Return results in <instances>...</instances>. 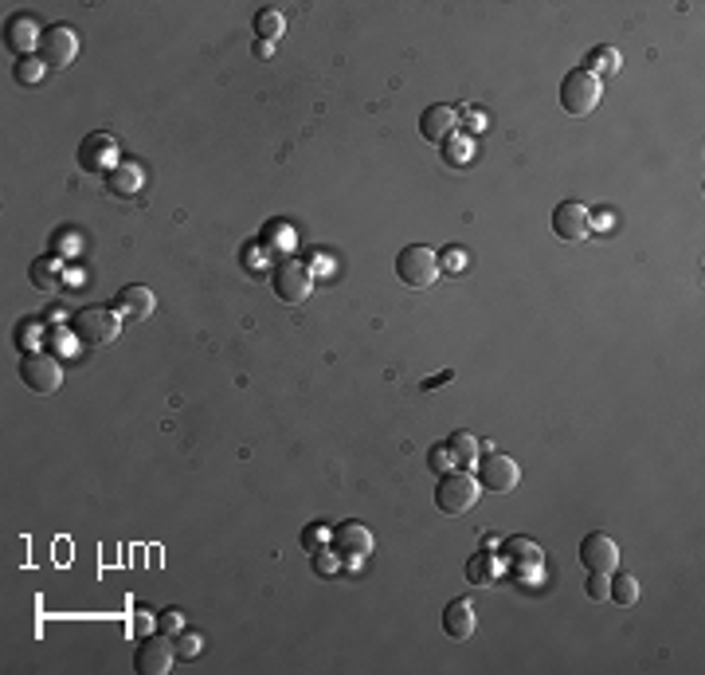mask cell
<instances>
[{
	"label": "cell",
	"mask_w": 705,
	"mask_h": 675,
	"mask_svg": "<svg viewBox=\"0 0 705 675\" xmlns=\"http://www.w3.org/2000/svg\"><path fill=\"white\" fill-rule=\"evenodd\" d=\"M474 467H479V487L490 491V495H509V491L522 484V467H517V459H509V456L486 452Z\"/></svg>",
	"instance_id": "cell-6"
},
{
	"label": "cell",
	"mask_w": 705,
	"mask_h": 675,
	"mask_svg": "<svg viewBox=\"0 0 705 675\" xmlns=\"http://www.w3.org/2000/svg\"><path fill=\"white\" fill-rule=\"evenodd\" d=\"M502 550H506V558H514L517 565H537L541 562V550L529 538H506Z\"/></svg>",
	"instance_id": "cell-24"
},
{
	"label": "cell",
	"mask_w": 705,
	"mask_h": 675,
	"mask_svg": "<svg viewBox=\"0 0 705 675\" xmlns=\"http://www.w3.org/2000/svg\"><path fill=\"white\" fill-rule=\"evenodd\" d=\"M466 577H471V585H490L494 582V558L490 554H474V558L466 562Z\"/></svg>",
	"instance_id": "cell-26"
},
{
	"label": "cell",
	"mask_w": 705,
	"mask_h": 675,
	"mask_svg": "<svg viewBox=\"0 0 705 675\" xmlns=\"http://www.w3.org/2000/svg\"><path fill=\"white\" fill-rule=\"evenodd\" d=\"M172 660H177V644L165 636V632H157V636H145L137 644V656H134V668L141 675H165L172 668Z\"/></svg>",
	"instance_id": "cell-11"
},
{
	"label": "cell",
	"mask_w": 705,
	"mask_h": 675,
	"mask_svg": "<svg viewBox=\"0 0 705 675\" xmlns=\"http://www.w3.org/2000/svg\"><path fill=\"white\" fill-rule=\"evenodd\" d=\"M251 51H255L259 59H270V56H275V51H270V44H267V40H255V48H251Z\"/></svg>",
	"instance_id": "cell-33"
},
{
	"label": "cell",
	"mask_w": 705,
	"mask_h": 675,
	"mask_svg": "<svg viewBox=\"0 0 705 675\" xmlns=\"http://www.w3.org/2000/svg\"><path fill=\"white\" fill-rule=\"evenodd\" d=\"M479 479L466 475V471H443L439 475V487H436V507L443 514H466L479 502Z\"/></svg>",
	"instance_id": "cell-4"
},
{
	"label": "cell",
	"mask_w": 705,
	"mask_h": 675,
	"mask_svg": "<svg viewBox=\"0 0 705 675\" xmlns=\"http://www.w3.org/2000/svg\"><path fill=\"white\" fill-rule=\"evenodd\" d=\"M122 330V318L110 306H79L71 315V334L86 346H110Z\"/></svg>",
	"instance_id": "cell-1"
},
{
	"label": "cell",
	"mask_w": 705,
	"mask_h": 675,
	"mask_svg": "<svg viewBox=\"0 0 705 675\" xmlns=\"http://www.w3.org/2000/svg\"><path fill=\"white\" fill-rule=\"evenodd\" d=\"M106 192L118 200H129L134 192H141V169L137 165H118L110 169V177H106Z\"/></svg>",
	"instance_id": "cell-18"
},
{
	"label": "cell",
	"mask_w": 705,
	"mask_h": 675,
	"mask_svg": "<svg viewBox=\"0 0 705 675\" xmlns=\"http://www.w3.org/2000/svg\"><path fill=\"white\" fill-rule=\"evenodd\" d=\"M134 628H137V632H149V628H154V617H149V613H137Z\"/></svg>",
	"instance_id": "cell-34"
},
{
	"label": "cell",
	"mask_w": 705,
	"mask_h": 675,
	"mask_svg": "<svg viewBox=\"0 0 705 675\" xmlns=\"http://www.w3.org/2000/svg\"><path fill=\"white\" fill-rule=\"evenodd\" d=\"M200 636H197V632H177V656L181 660H197L200 656Z\"/></svg>",
	"instance_id": "cell-29"
},
{
	"label": "cell",
	"mask_w": 705,
	"mask_h": 675,
	"mask_svg": "<svg viewBox=\"0 0 705 675\" xmlns=\"http://www.w3.org/2000/svg\"><path fill=\"white\" fill-rule=\"evenodd\" d=\"M325 542H330V534H325L322 522H310V527L302 530V546H306L310 554H322V550H325Z\"/></svg>",
	"instance_id": "cell-27"
},
{
	"label": "cell",
	"mask_w": 705,
	"mask_h": 675,
	"mask_svg": "<svg viewBox=\"0 0 705 675\" xmlns=\"http://www.w3.org/2000/svg\"><path fill=\"white\" fill-rule=\"evenodd\" d=\"M474 628H479V617H474V605L459 597V601H451L443 608V632H447L451 640H471Z\"/></svg>",
	"instance_id": "cell-16"
},
{
	"label": "cell",
	"mask_w": 705,
	"mask_h": 675,
	"mask_svg": "<svg viewBox=\"0 0 705 675\" xmlns=\"http://www.w3.org/2000/svg\"><path fill=\"white\" fill-rule=\"evenodd\" d=\"M282 28H286V20H282L278 8H259V13H255V40L275 44V40L282 36Z\"/></svg>",
	"instance_id": "cell-19"
},
{
	"label": "cell",
	"mask_w": 705,
	"mask_h": 675,
	"mask_svg": "<svg viewBox=\"0 0 705 675\" xmlns=\"http://www.w3.org/2000/svg\"><path fill=\"white\" fill-rule=\"evenodd\" d=\"M607 582H612V573H595V570H588V585H584V593H588L592 601H607Z\"/></svg>",
	"instance_id": "cell-31"
},
{
	"label": "cell",
	"mask_w": 705,
	"mask_h": 675,
	"mask_svg": "<svg viewBox=\"0 0 705 675\" xmlns=\"http://www.w3.org/2000/svg\"><path fill=\"white\" fill-rule=\"evenodd\" d=\"M588 75H595V79H600V75H615L620 71V51L615 48H592L588 51V67H584Z\"/></svg>",
	"instance_id": "cell-22"
},
{
	"label": "cell",
	"mask_w": 705,
	"mask_h": 675,
	"mask_svg": "<svg viewBox=\"0 0 705 675\" xmlns=\"http://www.w3.org/2000/svg\"><path fill=\"white\" fill-rule=\"evenodd\" d=\"M20 381H24L31 393L51 396L63 385V369H59V361L51 358V353L36 350V353H24V361H20Z\"/></svg>",
	"instance_id": "cell-8"
},
{
	"label": "cell",
	"mask_w": 705,
	"mask_h": 675,
	"mask_svg": "<svg viewBox=\"0 0 705 675\" xmlns=\"http://www.w3.org/2000/svg\"><path fill=\"white\" fill-rule=\"evenodd\" d=\"M333 550H338V558H368L373 554V534H368L365 522H341L338 530H333Z\"/></svg>",
	"instance_id": "cell-14"
},
{
	"label": "cell",
	"mask_w": 705,
	"mask_h": 675,
	"mask_svg": "<svg viewBox=\"0 0 705 675\" xmlns=\"http://www.w3.org/2000/svg\"><path fill=\"white\" fill-rule=\"evenodd\" d=\"M51 338H56V346H59V350H71V334H67V330H56Z\"/></svg>",
	"instance_id": "cell-35"
},
{
	"label": "cell",
	"mask_w": 705,
	"mask_h": 675,
	"mask_svg": "<svg viewBox=\"0 0 705 675\" xmlns=\"http://www.w3.org/2000/svg\"><path fill=\"white\" fill-rule=\"evenodd\" d=\"M36 51H40V63L48 71H63V67L75 63V56H79V36H75V28H67V24H51V28H43Z\"/></svg>",
	"instance_id": "cell-5"
},
{
	"label": "cell",
	"mask_w": 705,
	"mask_h": 675,
	"mask_svg": "<svg viewBox=\"0 0 705 675\" xmlns=\"http://www.w3.org/2000/svg\"><path fill=\"white\" fill-rule=\"evenodd\" d=\"M270 283H275V295H278L286 306L306 303L310 291H313V275H310V267H306V263H298V260H282V263L275 267V275H270Z\"/></svg>",
	"instance_id": "cell-7"
},
{
	"label": "cell",
	"mask_w": 705,
	"mask_h": 675,
	"mask_svg": "<svg viewBox=\"0 0 705 675\" xmlns=\"http://www.w3.org/2000/svg\"><path fill=\"white\" fill-rule=\"evenodd\" d=\"M451 377H454V369H443L439 377H427V381H423V389H439V385H447Z\"/></svg>",
	"instance_id": "cell-32"
},
{
	"label": "cell",
	"mask_w": 705,
	"mask_h": 675,
	"mask_svg": "<svg viewBox=\"0 0 705 675\" xmlns=\"http://www.w3.org/2000/svg\"><path fill=\"white\" fill-rule=\"evenodd\" d=\"M580 562H584V570L615 573L620 570V546H615V538H607L604 530H595L580 542Z\"/></svg>",
	"instance_id": "cell-12"
},
{
	"label": "cell",
	"mask_w": 705,
	"mask_h": 675,
	"mask_svg": "<svg viewBox=\"0 0 705 675\" xmlns=\"http://www.w3.org/2000/svg\"><path fill=\"white\" fill-rule=\"evenodd\" d=\"M154 306H157L154 291H149V287H141V283L122 287V291H118V298H114L118 318H129V323H145V318L154 315Z\"/></svg>",
	"instance_id": "cell-13"
},
{
	"label": "cell",
	"mask_w": 705,
	"mask_h": 675,
	"mask_svg": "<svg viewBox=\"0 0 705 675\" xmlns=\"http://www.w3.org/2000/svg\"><path fill=\"white\" fill-rule=\"evenodd\" d=\"M157 632H165V636L184 632V613H181V608H165V613H157Z\"/></svg>",
	"instance_id": "cell-28"
},
{
	"label": "cell",
	"mask_w": 705,
	"mask_h": 675,
	"mask_svg": "<svg viewBox=\"0 0 705 675\" xmlns=\"http://www.w3.org/2000/svg\"><path fill=\"white\" fill-rule=\"evenodd\" d=\"M427 467L439 471V475H443V471H451V467H454L451 448H447V444H436V448H431V452H427Z\"/></svg>",
	"instance_id": "cell-30"
},
{
	"label": "cell",
	"mask_w": 705,
	"mask_h": 675,
	"mask_svg": "<svg viewBox=\"0 0 705 675\" xmlns=\"http://www.w3.org/2000/svg\"><path fill=\"white\" fill-rule=\"evenodd\" d=\"M79 169L86 173H106V169H118V138L114 134H86L79 146Z\"/></svg>",
	"instance_id": "cell-9"
},
{
	"label": "cell",
	"mask_w": 705,
	"mask_h": 675,
	"mask_svg": "<svg viewBox=\"0 0 705 675\" xmlns=\"http://www.w3.org/2000/svg\"><path fill=\"white\" fill-rule=\"evenodd\" d=\"M607 597H612L615 605H623V608L635 605L639 601V582H635L631 573H615L612 582H607Z\"/></svg>",
	"instance_id": "cell-21"
},
{
	"label": "cell",
	"mask_w": 705,
	"mask_h": 675,
	"mask_svg": "<svg viewBox=\"0 0 705 675\" xmlns=\"http://www.w3.org/2000/svg\"><path fill=\"white\" fill-rule=\"evenodd\" d=\"M552 232H557L564 244L588 240V232H592V212L584 209L580 200H560V205L552 209Z\"/></svg>",
	"instance_id": "cell-10"
},
{
	"label": "cell",
	"mask_w": 705,
	"mask_h": 675,
	"mask_svg": "<svg viewBox=\"0 0 705 675\" xmlns=\"http://www.w3.org/2000/svg\"><path fill=\"white\" fill-rule=\"evenodd\" d=\"M600 99H604V83L595 79V75H588L584 67L564 75V83H560V106H564V114L588 118L595 106H600Z\"/></svg>",
	"instance_id": "cell-2"
},
{
	"label": "cell",
	"mask_w": 705,
	"mask_h": 675,
	"mask_svg": "<svg viewBox=\"0 0 705 675\" xmlns=\"http://www.w3.org/2000/svg\"><path fill=\"white\" fill-rule=\"evenodd\" d=\"M40 36H43V31H40L36 20H31V16H16L13 24H8V31H4V44L13 48L20 59H24V56H31V51L40 48Z\"/></svg>",
	"instance_id": "cell-17"
},
{
	"label": "cell",
	"mask_w": 705,
	"mask_h": 675,
	"mask_svg": "<svg viewBox=\"0 0 705 675\" xmlns=\"http://www.w3.org/2000/svg\"><path fill=\"white\" fill-rule=\"evenodd\" d=\"M396 280L404 287H411V291H427V287L439 280L436 252L423 248V244H408V248L396 255Z\"/></svg>",
	"instance_id": "cell-3"
},
{
	"label": "cell",
	"mask_w": 705,
	"mask_h": 675,
	"mask_svg": "<svg viewBox=\"0 0 705 675\" xmlns=\"http://www.w3.org/2000/svg\"><path fill=\"white\" fill-rule=\"evenodd\" d=\"M13 75H16V83H20V87H40V79H43V75H48V67H43V63H40V56H24V59H16Z\"/></svg>",
	"instance_id": "cell-23"
},
{
	"label": "cell",
	"mask_w": 705,
	"mask_h": 675,
	"mask_svg": "<svg viewBox=\"0 0 705 675\" xmlns=\"http://www.w3.org/2000/svg\"><path fill=\"white\" fill-rule=\"evenodd\" d=\"M454 126H459V114H454V106H447V102L427 106L419 118V134L427 138V142H447L454 134Z\"/></svg>",
	"instance_id": "cell-15"
},
{
	"label": "cell",
	"mask_w": 705,
	"mask_h": 675,
	"mask_svg": "<svg viewBox=\"0 0 705 675\" xmlns=\"http://www.w3.org/2000/svg\"><path fill=\"white\" fill-rule=\"evenodd\" d=\"M447 448H451V456H454V464H479V440H474V432H451V440H447Z\"/></svg>",
	"instance_id": "cell-20"
},
{
	"label": "cell",
	"mask_w": 705,
	"mask_h": 675,
	"mask_svg": "<svg viewBox=\"0 0 705 675\" xmlns=\"http://www.w3.org/2000/svg\"><path fill=\"white\" fill-rule=\"evenodd\" d=\"M31 287H40V291H56V287H59L56 260H36V263H31Z\"/></svg>",
	"instance_id": "cell-25"
}]
</instances>
